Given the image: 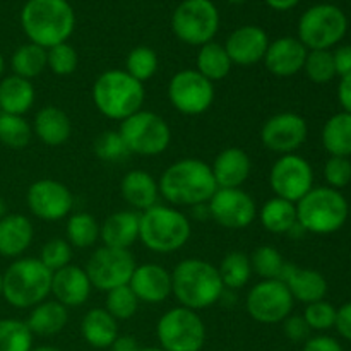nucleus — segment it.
<instances>
[{"label": "nucleus", "instance_id": "obj_8", "mask_svg": "<svg viewBox=\"0 0 351 351\" xmlns=\"http://www.w3.org/2000/svg\"><path fill=\"white\" fill-rule=\"evenodd\" d=\"M119 134L125 143L127 151L137 156L153 158L165 153L171 143V130L167 120L149 110H139L122 120Z\"/></svg>", "mask_w": 351, "mask_h": 351}, {"label": "nucleus", "instance_id": "obj_60", "mask_svg": "<svg viewBox=\"0 0 351 351\" xmlns=\"http://www.w3.org/2000/svg\"><path fill=\"white\" fill-rule=\"evenodd\" d=\"M139 351H165V350L156 348V346H149V348H139Z\"/></svg>", "mask_w": 351, "mask_h": 351}, {"label": "nucleus", "instance_id": "obj_55", "mask_svg": "<svg viewBox=\"0 0 351 351\" xmlns=\"http://www.w3.org/2000/svg\"><path fill=\"white\" fill-rule=\"evenodd\" d=\"M267 7H271L273 10H278V12H287V10H291L293 7L298 5L300 0H264Z\"/></svg>", "mask_w": 351, "mask_h": 351}, {"label": "nucleus", "instance_id": "obj_51", "mask_svg": "<svg viewBox=\"0 0 351 351\" xmlns=\"http://www.w3.org/2000/svg\"><path fill=\"white\" fill-rule=\"evenodd\" d=\"M332 60H335L336 75L351 74V45H343L332 51Z\"/></svg>", "mask_w": 351, "mask_h": 351}, {"label": "nucleus", "instance_id": "obj_20", "mask_svg": "<svg viewBox=\"0 0 351 351\" xmlns=\"http://www.w3.org/2000/svg\"><path fill=\"white\" fill-rule=\"evenodd\" d=\"M129 287L139 304L141 302L149 305L163 304L171 295V271H168L161 264H141L134 269Z\"/></svg>", "mask_w": 351, "mask_h": 351}, {"label": "nucleus", "instance_id": "obj_1", "mask_svg": "<svg viewBox=\"0 0 351 351\" xmlns=\"http://www.w3.org/2000/svg\"><path fill=\"white\" fill-rule=\"evenodd\" d=\"M160 195L170 206L206 204L213 197L218 185L213 177L211 165L197 158H184L167 168L158 180Z\"/></svg>", "mask_w": 351, "mask_h": 351}, {"label": "nucleus", "instance_id": "obj_41", "mask_svg": "<svg viewBox=\"0 0 351 351\" xmlns=\"http://www.w3.org/2000/svg\"><path fill=\"white\" fill-rule=\"evenodd\" d=\"M249 257L252 264V273H256L261 280H280L285 264H287L280 250L271 245L257 247Z\"/></svg>", "mask_w": 351, "mask_h": 351}, {"label": "nucleus", "instance_id": "obj_37", "mask_svg": "<svg viewBox=\"0 0 351 351\" xmlns=\"http://www.w3.org/2000/svg\"><path fill=\"white\" fill-rule=\"evenodd\" d=\"M65 235L71 247L75 249H89L99 240V225L95 216L89 213H74L67 218Z\"/></svg>", "mask_w": 351, "mask_h": 351}, {"label": "nucleus", "instance_id": "obj_45", "mask_svg": "<svg viewBox=\"0 0 351 351\" xmlns=\"http://www.w3.org/2000/svg\"><path fill=\"white\" fill-rule=\"evenodd\" d=\"M93 149H95L98 160L105 161V163H119L130 154L119 130H105V132L99 134L96 137Z\"/></svg>", "mask_w": 351, "mask_h": 351}, {"label": "nucleus", "instance_id": "obj_48", "mask_svg": "<svg viewBox=\"0 0 351 351\" xmlns=\"http://www.w3.org/2000/svg\"><path fill=\"white\" fill-rule=\"evenodd\" d=\"M324 178L328 182V187L339 189L346 187L351 182V161L350 158L331 156L326 161Z\"/></svg>", "mask_w": 351, "mask_h": 351}, {"label": "nucleus", "instance_id": "obj_54", "mask_svg": "<svg viewBox=\"0 0 351 351\" xmlns=\"http://www.w3.org/2000/svg\"><path fill=\"white\" fill-rule=\"evenodd\" d=\"M110 348H112V351H139V345H137L136 338H132V336L120 335Z\"/></svg>", "mask_w": 351, "mask_h": 351}, {"label": "nucleus", "instance_id": "obj_11", "mask_svg": "<svg viewBox=\"0 0 351 351\" xmlns=\"http://www.w3.org/2000/svg\"><path fill=\"white\" fill-rule=\"evenodd\" d=\"M156 338L165 351H201L206 343L204 321L195 311L178 305L161 315Z\"/></svg>", "mask_w": 351, "mask_h": 351}, {"label": "nucleus", "instance_id": "obj_4", "mask_svg": "<svg viewBox=\"0 0 351 351\" xmlns=\"http://www.w3.org/2000/svg\"><path fill=\"white\" fill-rule=\"evenodd\" d=\"M146 88L122 69L101 72L93 84V103L103 117L110 120L129 119L143 110Z\"/></svg>", "mask_w": 351, "mask_h": 351}, {"label": "nucleus", "instance_id": "obj_12", "mask_svg": "<svg viewBox=\"0 0 351 351\" xmlns=\"http://www.w3.org/2000/svg\"><path fill=\"white\" fill-rule=\"evenodd\" d=\"M167 95L170 105L178 113L187 117H199L208 112L215 103V82L199 74L195 69H185L170 79Z\"/></svg>", "mask_w": 351, "mask_h": 351}, {"label": "nucleus", "instance_id": "obj_22", "mask_svg": "<svg viewBox=\"0 0 351 351\" xmlns=\"http://www.w3.org/2000/svg\"><path fill=\"white\" fill-rule=\"evenodd\" d=\"M93 285L88 273L82 267L69 264L62 269L55 271L51 276V295L53 300L64 307H81L88 302Z\"/></svg>", "mask_w": 351, "mask_h": 351}, {"label": "nucleus", "instance_id": "obj_44", "mask_svg": "<svg viewBox=\"0 0 351 351\" xmlns=\"http://www.w3.org/2000/svg\"><path fill=\"white\" fill-rule=\"evenodd\" d=\"M79 67V55L72 45L67 41L47 50V69H50L55 75H71L77 71Z\"/></svg>", "mask_w": 351, "mask_h": 351}, {"label": "nucleus", "instance_id": "obj_47", "mask_svg": "<svg viewBox=\"0 0 351 351\" xmlns=\"http://www.w3.org/2000/svg\"><path fill=\"white\" fill-rule=\"evenodd\" d=\"M336 314H338V308L335 305L326 300H319L305 307L304 319L312 331H328L335 328Z\"/></svg>", "mask_w": 351, "mask_h": 351}, {"label": "nucleus", "instance_id": "obj_43", "mask_svg": "<svg viewBox=\"0 0 351 351\" xmlns=\"http://www.w3.org/2000/svg\"><path fill=\"white\" fill-rule=\"evenodd\" d=\"M304 71L314 84H328L336 77L335 60L331 50H308Z\"/></svg>", "mask_w": 351, "mask_h": 351}, {"label": "nucleus", "instance_id": "obj_27", "mask_svg": "<svg viewBox=\"0 0 351 351\" xmlns=\"http://www.w3.org/2000/svg\"><path fill=\"white\" fill-rule=\"evenodd\" d=\"M99 240L106 247L129 250L130 245H134V242L139 240V213H112L99 225Z\"/></svg>", "mask_w": 351, "mask_h": 351}, {"label": "nucleus", "instance_id": "obj_13", "mask_svg": "<svg viewBox=\"0 0 351 351\" xmlns=\"http://www.w3.org/2000/svg\"><path fill=\"white\" fill-rule=\"evenodd\" d=\"M295 300L281 280H261L245 298L247 314L261 324H280L291 315Z\"/></svg>", "mask_w": 351, "mask_h": 351}, {"label": "nucleus", "instance_id": "obj_50", "mask_svg": "<svg viewBox=\"0 0 351 351\" xmlns=\"http://www.w3.org/2000/svg\"><path fill=\"white\" fill-rule=\"evenodd\" d=\"M304 351H343V346L335 338H331V336L319 335L311 336L305 341Z\"/></svg>", "mask_w": 351, "mask_h": 351}, {"label": "nucleus", "instance_id": "obj_35", "mask_svg": "<svg viewBox=\"0 0 351 351\" xmlns=\"http://www.w3.org/2000/svg\"><path fill=\"white\" fill-rule=\"evenodd\" d=\"M10 67H12V74L27 81L38 77L47 69V48L31 43V41L21 45L12 53Z\"/></svg>", "mask_w": 351, "mask_h": 351}, {"label": "nucleus", "instance_id": "obj_57", "mask_svg": "<svg viewBox=\"0 0 351 351\" xmlns=\"http://www.w3.org/2000/svg\"><path fill=\"white\" fill-rule=\"evenodd\" d=\"M7 215H9V213H7V202H5V199L0 197V219L5 218Z\"/></svg>", "mask_w": 351, "mask_h": 351}, {"label": "nucleus", "instance_id": "obj_29", "mask_svg": "<svg viewBox=\"0 0 351 351\" xmlns=\"http://www.w3.org/2000/svg\"><path fill=\"white\" fill-rule=\"evenodd\" d=\"M36 91L33 82L16 74L0 79V112L9 115H26L34 105Z\"/></svg>", "mask_w": 351, "mask_h": 351}, {"label": "nucleus", "instance_id": "obj_2", "mask_svg": "<svg viewBox=\"0 0 351 351\" xmlns=\"http://www.w3.org/2000/svg\"><path fill=\"white\" fill-rule=\"evenodd\" d=\"M225 291L215 264L199 257L180 261L171 271V295L178 305L191 311H204L221 300Z\"/></svg>", "mask_w": 351, "mask_h": 351}, {"label": "nucleus", "instance_id": "obj_7", "mask_svg": "<svg viewBox=\"0 0 351 351\" xmlns=\"http://www.w3.org/2000/svg\"><path fill=\"white\" fill-rule=\"evenodd\" d=\"M348 201L331 187H312L297 202V221L307 233L331 235L345 226L348 219Z\"/></svg>", "mask_w": 351, "mask_h": 351}, {"label": "nucleus", "instance_id": "obj_53", "mask_svg": "<svg viewBox=\"0 0 351 351\" xmlns=\"http://www.w3.org/2000/svg\"><path fill=\"white\" fill-rule=\"evenodd\" d=\"M338 99L343 106V112L351 113V74L343 75L338 86Z\"/></svg>", "mask_w": 351, "mask_h": 351}, {"label": "nucleus", "instance_id": "obj_56", "mask_svg": "<svg viewBox=\"0 0 351 351\" xmlns=\"http://www.w3.org/2000/svg\"><path fill=\"white\" fill-rule=\"evenodd\" d=\"M192 213H194V216H195V218H197V219H208V218H211V215H209L208 202H206V204L194 206V208H192Z\"/></svg>", "mask_w": 351, "mask_h": 351}, {"label": "nucleus", "instance_id": "obj_32", "mask_svg": "<svg viewBox=\"0 0 351 351\" xmlns=\"http://www.w3.org/2000/svg\"><path fill=\"white\" fill-rule=\"evenodd\" d=\"M259 221L264 230L273 235H288L297 225V204L281 197H271L257 211Z\"/></svg>", "mask_w": 351, "mask_h": 351}, {"label": "nucleus", "instance_id": "obj_62", "mask_svg": "<svg viewBox=\"0 0 351 351\" xmlns=\"http://www.w3.org/2000/svg\"><path fill=\"white\" fill-rule=\"evenodd\" d=\"M0 297H2V273H0Z\"/></svg>", "mask_w": 351, "mask_h": 351}, {"label": "nucleus", "instance_id": "obj_14", "mask_svg": "<svg viewBox=\"0 0 351 351\" xmlns=\"http://www.w3.org/2000/svg\"><path fill=\"white\" fill-rule=\"evenodd\" d=\"M136 266V259L130 250L103 245L91 254L84 269L93 288L106 293L113 288L129 285Z\"/></svg>", "mask_w": 351, "mask_h": 351}, {"label": "nucleus", "instance_id": "obj_16", "mask_svg": "<svg viewBox=\"0 0 351 351\" xmlns=\"http://www.w3.org/2000/svg\"><path fill=\"white\" fill-rule=\"evenodd\" d=\"M26 202L34 218L55 223L71 216L74 208V195L71 189L62 182L53 178H40L27 189Z\"/></svg>", "mask_w": 351, "mask_h": 351}, {"label": "nucleus", "instance_id": "obj_49", "mask_svg": "<svg viewBox=\"0 0 351 351\" xmlns=\"http://www.w3.org/2000/svg\"><path fill=\"white\" fill-rule=\"evenodd\" d=\"M283 332L291 343H305L311 338L312 329L305 322L304 315H288L283 321Z\"/></svg>", "mask_w": 351, "mask_h": 351}, {"label": "nucleus", "instance_id": "obj_9", "mask_svg": "<svg viewBox=\"0 0 351 351\" xmlns=\"http://www.w3.org/2000/svg\"><path fill=\"white\" fill-rule=\"evenodd\" d=\"M297 31L307 50H329L345 38L348 19L338 5L317 3L302 14Z\"/></svg>", "mask_w": 351, "mask_h": 351}, {"label": "nucleus", "instance_id": "obj_15", "mask_svg": "<svg viewBox=\"0 0 351 351\" xmlns=\"http://www.w3.org/2000/svg\"><path fill=\"white\" fill-rule=\"evenodd\" d=\"M269 185L276 197L297 204L314 187V170L300 154H283L271 167Z\"/></svg>", "mask_w": 351, "mask_h": 351}, {"label": "nucleus", "instance_id": "obj_38", "mask_svg": "<svg viewBox=\"0 0 351 351\" xmlns=\"http://www.w3.org/2000/svg\"><path fill=\"white\" fill-rule=\"evenodd\" d=\"M33 139V125L23 115L0 113V143L10 149H24Z\"/></svg>", "mask_w": 351, "mask_h": 351}, {"label": "nucleus", "instance_id": "obj_18", "mask_svg": "<svg viewBox=\"0 0 351 351\" xmlns=\"http://www.w3.org/2000/svg\"><path fill=\"white\" fill-rule=\"evenodd\" d=\"M308 125L295 112H281L269 117L261 129V143L266 149L280 154H291L307 141Z\"/></svg>", "mask_w": 351, "mask_h": 351}, {"label": "nucleus", "instance_id": "obj_63", "mask_svg": "<svg viewBox=\"0 0 351 351\" xmlns=\"http://www.w3.org/2000/svg\"><path fill=\"white\" fill-rule=\"evenodd\" d=\"M0 113H2V112H0Z\"/></svg>", "mask_w": 351, "mask_h": 351}, {"label": "nucleus", "instance_id": "obj_19", "mask_svg": "<svg viewBox=\"0 0 351 351\" xmlns=\"http://www.w3.org/2000/svg\"><path fill=\"white\" fill-rule=\"evenodd\" d=\"M269 43V36L263 27L256 24H245L232 31L223 47L233 65L252 67L264 60Z\"/></svg>", "mask_w": 351, "mask_h": 351}, {"label": "nucleus", "instance_id": "obj_6", "mask_svg": "<svg viewBox=\"0 0 351 351\" xmlns=\"http://www.w3.org/2000/svg\"><path fill=\"white\" fill-rule=\"evenodd\" d=\"M51 273L38 257H19L2 274V297L14 308H33L51 295Z\"/></svg>", "mask_w": 351, "mask_h": 351}, {"label": "nucleus", "instance_id": "obj_40", "mask_svg": "<svg viewBox=\"0 0 351 351\" xmlns=\"http://www.w3.org/2000/svg\"><path fill=\"white\" fill-rule=\"evenodd\" d=\"M158 67H160V58H158V53L153 48L136 47L127 55L125 69L123 71L144 84L151 77H154Z\"/></svg>", "mask_w": 351, "mask_h": 351}, {"label": "nucleus", "instance_id": "obj_30", "mask_svg": "<svg viewBox=\"0 0 351 351\" xmlns=\"http://www.w3.org/2000/svg\"><path fill=\"white\" fill-rule=\"evenodd\" d=\"M81 335L93 348H110L120 336L119 321L110 315L105 308H91L86 312L81 321Z\"/></svg>", "mask_w": 351, "mask_h": 351}, {"label": "nucleus", "instance_id": "obj_39", "mask_svg": "<svg viewBox=\"0 0 351 351\" xmlns=\"http://www.w3.org/2000/svg\"><path fill=\"white\" fill-rule=\"evenodd\" d=\"M33 332L19 319H0V351H31Z\"/></svg>", "mask_w": 351, "mask_h": 351}, {"label": "nucleus", "instance_id": "obj_25", "mask_svg": "<svg viewBox=\"0 0 351 351\" xmlns=\"http://www.w3.org/2000/svg\"><path fill=\"white\" fill-rule=\"evenodd\" d=\"M34 239V226L29 218L19 213H9L0 219V256L7 259H19L31 247Z\"/></svg>", "mask_w": 351, "mask_h": 351}, {"label": "nucleus", "instance_id": "obj_33", "mask_svg": "<svg viewBox=\"0 0 351 351\" xmlns=\"http://www.w3.org/2000/svg\"><path fill=\"white\" fill-rule=\"evenodd\" d=\"M322 146L331 156H351V113L339 112L324 123Z\"/></svg>", "mask_w": 351, "mask_h": 351}, {"label": "nucleus", "instance_id": "obj_59", "mask_svg": "<svg viewBox=\"0 0 351 351\" xmlns=\"http://www.w3.org/2000/svg\"><path fill=\"white\" fill-rule=\"evenodd\" d=\"M3 71H5V60H3V55L0 53V79L3 77Z\"/></svg>", "mask_w": 351, "mask_h": 351}, {"label": "nucleus", "instance_id": "obj_61", "mask_svg": "<svg viewBox=\"0 0 351 351\" xmlns=\"http://www.w3.org/2000/svg\"><path fill=\"white\" fill-rule=\"evenodd\" d=\"M226 2H230V3H243V2H247V0H226Z\"/></svg>", "mask_w": 351, "mask_h": 351}, {"label": "nucleus", "instance_id": "obj_46", "mask_svg": "<svg viewBox=\"0 0 351 351\" xmlns=\"http://www.w3.org/2000/svg\"><path fill=\"white\" fill-rule=\"evenodd\" d=\"M38 259L41 261L47 269H50L51 273L62 269V267L69 266L72 261V247L71 243L65 239H53L48 240L43 247H41V252Z\"/></svg>", "mask_w": 351, "mask_h": 351}, {"label": "nucleus", "instance_id": "obj_23", "mask_svg": "<svg viewBox=\"0 0 351 351\" xmlns=\"http://www.w3.org/2000/svg\"><path fill=\"white\" fill-rule=\"evenodd\" d=\"M280 280L287 285L293 300L302 302L305 305L324 300L328 295V281L315 269L298 267L295 264L287 263Z\"/></svg>", "mask_w": 351, "mask_h": 351}, {"label": "nucleus", "instance_id": "obj_31", "mask_svg": "<svg viewBox=\"0 0 351 351\" xmlns=\"http://www.w3.org/2000/svg\"><path fill=\"white\" fill-rule=\"evenodd\" d=\"M69 322V312L67 307L58 304L57 300H45L38 304L36 307L31 308L29 315H27V328L33 332V336H55Z\"/></svg>", "mask_w": 351, "mask_h": 351}, {"label": "nucleus", "instance_id": "obj_36", "mask_svg": "<svg viewBox=\"0 0 351 351\" xmlns=\"http://www.w3.org/2000/svg\"><path fill=\"white\" fill-rule=\"evenodd\" d=\"M219 278L223 281L225 290L235 291L245 287L252 278V264H250V257L247 254L233 250L223 257L221 264L218 267Z\"/></svg>", "mask_w": 351, "mask_h": 351}, {"label": "nucleus", "instance_id": "obj_3", "mask_svg": "<svg viewBox=\"0 0 351 351\" xmlns=\"http://www.w3.org/2000/svg\"><path fill=\"white\" fill-rule=\"evenodd\" d=\"M27 40L43 48L65 43L75 27V12L67 0H27L21 10Z\"/></svg>", "mask_w": 351, "mask_h": 351}, {"label": "nucleus", "instance_id": "obj_17", "mask_svg": "<svg viewBox=\"0 0 351 351\" xmlns=\"http://www.w3.org/2000/svg\"><path fill=\"white\" fill-rule=\"evenodd\" d=\"M209 215L219 226L243 230L257 218V204L249 192L240 189H218L208 202Z\"/></svg>", "mask_w": 351, "mask_h": 351}, {"label": "nucleus", "instance_id": "obj_52", "mask_svg": "<svg viewBox=\"0 0 351 351\" xmlns=\"http://www.w3.org/2000/svg\"><path fill=\"white\" fill-rule=\"evenodd\" d=\"M335 328L338 329L339 335L351 343V302L341 305L336 314V324Z\"/></svg>", "mask_w": 351, "mask_h": 351}, {"label": "nucleus", "instance_id": "obj_24", "mask_svg": "<svg viewBox=\"0 0 351 351\" xmlns=\"http://www.w3.org/2000/svg\"><path fill=\"white\" fill-rule=\"evenodd\" d=\"M218 189H240L250 177L252 161L242 147H226L216 154L211 165Z\"/></svg>", "mask_w": 351, "mask_h": 351}, {"label": "nucleus", "instance_id": "obj_26", "mask_svg": "<svg viewBox=\"0 0 351 351\" xmlns=\"http://www.w3.org/2000/svg\"><path fill=\"white\" fill-rule=\"evenodd\" d=\"M120 194L134 211H146L158 204L160 185L146 170H130L120 182Z\"/></svg>", "mask_w": 351, "mask_h": 351}, {"label": "nucleus", "instance_id": "obj_21", "mask_svg": "<svg viewBox=\"0 0 351 351\" xmlns=\"http://www.w3.org/2000/svg\"><path fill=\"white\" fill-rule=\"evenodd\" d=\"M308 50L298 38L281 36L271 41L264 55V67L276 77H291L304 71Z\"/></svg>", "mask_w": 351, "mask_h": 351}, {"label": "nucleus", "instance_id": "obj_58", "mask_svg": "<svg viewBox=\"0 0 351 351\" xmlns=\"http://www.w3.org/2000/svg\"><path fill=\"white\" fill-rule=\"evenodd\" d=\"M31 351H62L57 346H50V345H43V346H38V348H33Z\"/></svg>", "mask_w": 351, "mask_h": 351}, {"label": "nucleus", "instance_id": "obj_34", "mask_svg": "<svg viewBox=\"0 0 351 351\" xmlns=\"http://www.w3.org/2000/svg\"><path fill=\"white\" fill-rule=\"evenodd\" d=\"M232 67L233 64L223 45L209 41L199 47L197 55H195V71L206 79L211 82L223 81L232 72Z\"/></svg>", "mask_w": 351, "mask_h": 351}, {"label": "nucleus", "instance_id": "obj_28", "mask_svg": "<svg viewBox=\"0 0 351 351\" xmlns=\"http://www.w3.org/2000/svg\"><path fill=\"white\" fill-rule=\"evenodd\" d=\"M72 134V123L67 113L55 105L38 110L33 120V136L50 147L62 146Z\"/></svg>", "mask_w": 351, "mask_h": 351}, {"label": "nucleus", "instance_id": "obj_10", "mask_svg": "<svg viewBox=\"0 0 351 351\" xmlns=\"http://www.w3.org/2000/svg\"><path fill=\"white\" fill-rule=\"evenodd\" d=\"M219 29V10L213 0H184L171 16V31L191 47H202L215 40Z\"/></svg>", "mask_w": 351, "mask_h": 351}, {"label": "nucleus", "instance_id": "obj_42", "mask_svg": "<svg viewBox=\"0 0 351 351\" xmlns=\"http://www.w3.org/2000/svg\"><path fill=\"white\" fill-rule=\"evenodd\" d=\"M103 308L110 315H113L117 321H129L136 315L137 308H139V300L130 290L129 285H123V287L106 291V300Z\"/></svg>", "mask_w": 351, "mask_h": 351}, {"label": "nucleus", "instance_id": "obj_5", "mask_svg": "<svg viewBox=\"0 0 351 351\" xmlns=\"http://www.w3.org/2000/svg\"><path fill=\"white\" fill-rule=\"evenodd\" d=\"M191 233L189 218L173 206L158 202L153 208L139 213V240L151 252H177L187 245Z\"/></svg>", "mask_w": 351, "mask_h": 351}]
</instances>
